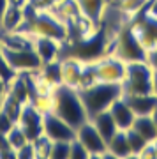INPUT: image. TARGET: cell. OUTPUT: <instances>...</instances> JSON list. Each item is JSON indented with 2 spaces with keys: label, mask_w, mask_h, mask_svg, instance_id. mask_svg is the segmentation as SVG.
Here are the masks:
<instances>
[{
  "label": "cell",
  "mask_w": 157,
  "mask_h": 159,
  "mask_svg": "<svg viewBox=\"0 0 157 159\" xmlns=\"http://www.w3.org/2000/svg\"><path fill=\"white\" fill-rule=\"evenodd\" d=\"M20 32L37 37H51V39L60 41L62 44L69 41L67 25L58 20V18L50 11V9H37L32 4L25 7V21H23Z\"/></svg>",
  "instance_id": "obj_1"
},
{
  "label": "cell",
  "mask_w": 157,
  "mask_h": 159,
  "mask_svg": "<svg viewBox=\"0 0 157 159\" xmlns=\"http://www.w3.org/2000/svg\"><path fill=\"white\" fill-rule=\"evenodd\" d=\"M60 119H64L69 125L78 129L81 124L88 120V113L85 110V104L79 97V92L69 89L65 85L56 87L55 90V111Z\"/></svg>",
  "instance_id": "obj_2"
},
{
  "label": "cell",
  "mask_w": 157,
  "mask_h": 159,
  "mask_svg": "<svg viewBox=\"0 0 157 159\" xmlns=\"http://www.w3.org/2000/svg\"><path fill=\"white\" fill-rule=\"evenodd\" d=\"M79 92V97L85 104V110L88 113V119L94 117L99 111H104L111 106V102L115 99L122 96V85L120 83H102V81H97L94 85L87 87V89H81Z\"/></svg>",
  "instance_id": "obj_3"
},
{
  "label": "cell",
  "mask_w": 157,
  "mask_h": 159,
  "mask_svg": "<svg viewBox=\"0 0 157 159\" xmlns=\"http://www.w3.org/2000/svg\"><path fill=\"white\" fill-rule=\"evenodd\" d=\"M152 74H154V69L146 60L129 62L125 78L122 81V96L152 94Z\"/></svg>",
  "instance_id": "obj_4"
},
{
  "label": "cell",
  "mask_w": 157,
  "mask_h": 159,
  "mask_svg": "<svg viewBox=\"0 0 157 159\" xmlns=\"http://www.w3.org/2000/svg\"><path fill=\"white\" fill-rule=\"evenodd\" d=\"M111 53L117 55L118 58H122L125 64L146 60V51L143 50V46L140 44V41L134 37V34L129 30V27H123L118 32L117 39L113 43Z\"/></svg>",
  "instance_id": "obj_5"
},
{
  "label": "cell",
  "mask_w": 157,
  "mask_h": 159,
  "mask_svg": "<svg viewBox=\"0 0 157 159\" xmlns=\"http://www.w3.org/2000/svg\"><path fill=\"white\" fill-rule=\"evenodd\" d=\"M129 30L134 34V37L140 41L143 50L148 51L157 48V20L148 16L145 11L138 12L136 16L131 18V23L127 25Z\"/></svg>",
  "instance_id": "obj_6"
},
{
  "label": "cell",
  "mask_w": 157,
  "mask_h": 159,
  "mask_svg": "<svg viewBox=\"0 0 157 159\" xmlns=\"http://www.w3.org/2000/svg\"><path fill=\"white\" fill-rule=\"evenodd\" d=\"M96 66V74L97 81L102 83H120L122 85L123 78H125V71H127V64L122 58H118L113 53H104L99 58L94 60Z\"/></svg>",
  "instance_id": "obj_7"
},
{
  "label": "cell",
  "mask_w": 157,
  "mask_h": 159,
  "mask_svg": "<svg viewBox=\"0 0 157 159\" xmlns=\"http://www.w3.org/2000/svg\"><path fill=\"white\" fill-rule=\"evenodd\" d=\"M2 51H4V57H6L7 64L12 67L14 73H34V71H39L43 67V60L39 58L34 46L21 48V50L2 48Z\"/></svg>",
  "instance_id": "obj_8"
},
{
  "label": "cell",
  "mask_w": 157,
  "mask_h": 159,
  "mask_svg": "<svg viewBox=\"0 0 157 159\" xmlns=\"http://www.w3.org/2000/svg\"><path fill=\"white\" fill-rule=\"evenodd\" d=\"M76 138H78L79 142L83 143V147L88 150L90 159L106 157L108 143H106V140L101 136V133L96 129V125L92 124L90 119L76 129Z\"/></svg>",
  "instance_id": "obj_9"
},
{
  "label": "cell",
  "mask_w": 157,
  "mask_h": 159,
  "mask_svg": "<svg viewBox=\"0 0 157 159\" xmlns=\"http://www.w3.org/2000/svg\"><path fill=\"white\" fill-rule=\"evenodd\" d=\"M43 133H44L46 136H50L53 142H58V140L71 142V140L76 138V129H74L73 125H69L64 119H60L56 113L44 115Z\"/></svg>",
  "instance_id": "obj_10"
},
{
  "label": "cell",
  "mask_w": 157,
  "mask_h": 159,
  "mask_svg": "<svg viewBox=\"0 0 157 159\" xmlns=\"http://www.w3.org/2000/svg\"><path fill=\"white\" fill-rule=\"evenodd\" d=\"M43 120H44V115L39 113V111L28 102V104L23 106L21 115H20V119H18L16 124L21 127L23 133L27 134V138L32 142V140H35L37 136L43 134Z\"/></svg>",
  "instance_id": "obj_11"
},
{
  "label": "cell",
  "mask_w": 157,
  "mask_h": 159,
  "mask_svg": "<svg viewBox=\"0 0 157 159\" xmlns=\"http://www.w3.org/2000/svg\"><path fill=\"white\" fill-rule=\"evenodd\" d=\"M85 62L78 57H67L65 60H60V67H62V85L69 87L78 90L79 89V81H81V73H83Z\"/></svg>",
  "instance_id": "obj_12"
},
{
  "label": "cell",
  "mask_w": 157,
  "mask_h": 159,
  "mask_svg": "<svg viewBox=\"0 0 157 159\" xmlns=\"http://www.w3.org/2000/svg\"><path fill=\"white\" fill-rule=\"evenodd\" d=\"M108 110H110V113H111L113 120H115V124H117V127L120 131H127L132 127L136 113L132 111V108L129 106V102L125 101L122 96L118 97V99H115Z\"/></svg>",
  "instance_id": "obj_13"
},
{
  "label": "cell",
  "mask_w": 157,
  "mask_h": 159,
  "mask_svg": "<svg viewBox=\"0 0 157 159\" xmlns=\"http://www.w3.org/2000/svg\"><path fill=\"white\" fill-rule=\"evenodd\" d=\"M34 50L37 51V55L43 60V64L53 62V60H58V55H60V50H62V43L56 39H51V37L37 35V37H34Z\"/></svg>",
  "instance_id": "obj_14"
},
{
  "label": "cell",
  "mask_w": 157,
  "mask_h": 159,
  "mask_svg": "<svg viewBox=\"0 0 157 159\" xmlns=\"http://www.w3.org/2000/svg\"><path fill=\"white\" fill-rule=\"evenodd\" d=\"M106 157H117V159H127L132 157V150H131L129 140H127V133L118 129L115 136L108 142V152Z\"/></svg>",
  "instance_id": "obj_15"
},
{
  "label": "cell",
  "mask_w": 157,
  "mask_h": 159,
  "mask_svg": "<svg viewBox=\"0 0 157 159\" xmlns=\"http://www.w3.org/2000/svg\"><path fill=\"white\" fill-rule=\"evenodd\" d=\"M129 102L136 115H152L157 108V97L154 94H134V96H122Z\"/></svg>",
  "instance_id": "obj_16"
},
{
  "label": "cell",
  "mask_w": 157,
  "mask_h": 159,
  "mask_svg": "<svg viewBox=\"0 0 157 159\" xmlns=\"http://www.w3.org/2000/svg\"><path fill=\"white\" fill-rule=\"evenodd\" d=\"M50 11L55 14L58 20L69 25L71 21H74L76 18L81 16V9H79L78 0H60L56 2L53 7H50Z\"/></svg>",
  "instance_id": "obj_17"
},
{
  "label": "cell",
  "mask_w": 157,
  "mask_h": 159,
  "mask_svg": "<svg viewBox=\"0 0 157 159\" xmlns=\"http://www.w3.org/2000/svg\"><path fill=\"white\" fill-rule=\"evenodd\" d=\"M25 21V9L16 6H9L0 20V30L2 32H18Z\"/></svg>",
  "instance_id": "obj_18"
},
{
  "label": "cell",
  "mask_w": 157,
  "mask_h": 159,
  "mask_svg": "<svg viewBox=\"0 0 157 159\" xmlns=\"http://www.w3.org/2000/svg\"><path fill=\"white\" fill-rule=\"evenodd\" d=\"M90 120H92V124L96 125V129L101 133V136L106 140V143L115 136V133L118 131L117 124H115V120H113L111 113H110V110L99 111L94 117H90Z\"/></svg>",
  "instance_id": "obj_19"
},
{
  "label": "cell",
  "mask_w": 157,
  "mask_h": 159,
  "mask_svg": "<svg viewBox=\"0 0 157 159\" xmlns=\"http://www.w3.org/2000/svg\"><path fill=\"white\" fill-rule=\"evenodd\" d=\"M7 92H9L12 97H16L21 104H28L30 99H32L28 83H27V80H25V76H23L21 73H18L11 81H7Z\"/></svg>",
  "instance_id": "obj_20"
},
{
  "label": "cell",
  "mask_w": 157,
  "mask_h": 159,
  "mask_svg": "<svg viewBox=\"0 0 157 159\" xmlns=\"http://www.w3.org/2000/svg\"><path fill=\"white\" fill-rule=\"evenodd\" d=\"M81 14L94 20L96 23H102L104 12L108 9V0H78Z\"/></svg>",
  "instance_id": "obj_21"
},
{
  "label": "cell",
  "mask_w": 157,
  "mask_h": 159,
  "mask_svg": "<svg viewBox=\"0 0 157 159\" xmlns=\"http://www.w3.org/2000/svg\"><path fill=\"white\" fill-rule=\"evenodd\" d=\"M132 129L140 133L146 142H154L157 138V127L150 115H136L134 122H132Z\"/></svg>",
  "instance_id": "obj_22"
},
{
  "label": "cell",
  "mask_w": 157,
  "mask_h": 159,
  "mask_svg": "<svg viewBox=\"0 0 157 159\" xmlns=\"http://www.w3.org/2000/svg\"><path fill=\"white\" fill-rule=\"evenodd\" d=\"M41 76L44 80H48L51 85L60 87L62 85V67H60V60H53V62H46L43 64V67L39 69Z\"/></svg>",
  "instance_id": "obj_23"
},
{
  "label": "cell",
  "mask_w": 157,
  "mask_h": 159,
  "mask_svg": "<svg viewBox=\"0 0 157 159\" xmlns=\"http://www.w3.org/2000/svg\"><path fill=\"white\" fill-rule=\"evenodd\" d=\"M148 0H117V11L131 20L146 7Z\"/></svg>",
  "instance_id": "obj_24"
},
{
  "label": "cell",
  "mask_w": 157,
  "mask_h": 159,
  "mask_svg": "<svg viewBox=\"0 0 157 159\" xmlns=\"http://www.w3.org/2000/svg\"><path fill=\"white\" fill-rule=\"evenodd\" d=\"M0 106H2V111H4V113L9 115L14 122H18V119H20L21 110H23V106H25V104H21L16 97H12L11 94L7 92L6 97L2 99V102H0Z\"/></svg>",
  "instance_id": "obj_25"
},
{
  "label": "cell",
  "mask_w": 157,
  "mask_h": 159,
  "mask_svg": "<svg viewBox=\"0 0 157 159\" xmlns=\"http://www.w3.org/2000/svg\"><path fill=\"white\" fill-rule=\"evenodd\" d=\"M30 104L34 106L39 113L48 115L55 111V94L53 96H44V94H35L30 99Z\"/></svg>",
  "instance_id": "obj_26"
},
{
  "label": "cell",
  "mask_w": 157,
  "mask_h": 159,
  "mask_svg": "<svg viewBox=\"0 0 157 159\" xmlns=\"http://www.w3.org/2000/svg\"><path fill=\"white\" fill-rule=\"evenodd\" d=\"M51 140L50 136H46L44 133L37 136L35 140H32V145H34V150H35V159H50V154H51Z\"/></svg>",
  "instance_id": "obj_27"
},
{
  "label": "cell",
  "mask_w": 157,
  "mask_h": 159,
  "mask_svg": "<svg viewBox=\"0 0 157 159\" xmlns=\"http://www.w3.org/2000/svg\"><path fill=\"white\" fill-rule=\"evenodd\" d=\"M125 133H127V140H129L131 150H132V157H138V156H140V152L146 147V143H148V142L141 136L140 133H136L132 127H131V129H127Z\"/></svg>",
  "instance_id": "obj_28"
},
{
  "label": "cell",
  "mask_w": 157,
  "mask_h": 159,
  "mask_svg": "<svg viewBox=\"0 0 157 159\" xmlns=\"http://www.w3.org/2000/svg\"><path fill=\"white\" fill-rule=\"evenodd\" d=\"M7 138H9V145H11L14 150H18V148L23 147L27 142H30V140L27 138V134L23 133V129L18 124H14L11 127V131L7 133Z\"/></svg>",
  "instance_id": "obj_29"
},
{
  "label": "cell",
  "mask_w": 157,
  "mask_h": 159,
  "mask_svg": "<svg viewBox=\"0 0 157 159\" xmlns=\"http://www.w3.org/2000/svg\"><path fill=\"white\" fill-rule=\"evenodd\" d=\"M69 152H71V142L65 140H58V142L51 143V159H69Z\"/></svg>",
  "instance_id": "obj_30"
},
{
  "label": "cell",
  "mask_w": 157,
  "mask_h": 159,
  "mask_svg": "<svg viewBox=\"0 0 157 159\" xmlns=\"http://www.w3.org/2000/svg\"><path fill=\"white\" fill-rule=\"evenodd\" d=\"M69 159H90L88 150L83 147V143L78 138L71 140V152H69Z\"/></svg>",
  "instance_id": "obj_31"
},
{
  "label": "cell",
  "mask_w": 157,
  "mask_h": 159,
  "mask_svg": "<svg viewBox=\"0 0 157 159\" xmlns=\"http://www.w3.org/2000/svg\"><path fill=\"white\" fill-rule=\"evenodd\" d=\"M18 73L12 71V67L7 64L6 57H4V51H2V46H0V78H4L6 81H11Z\"/></svg>",
  "instance_id": "obj_32"
},
{
  "label": "cell",
  "mask_w": 157,
  "mask_h": 159,
  "mask_svg": "<svg viewBox=\"0 0 157 159\" xmlns=\"http://www.w3.org/2000/svg\"><path fill=\"white\" fill-rule=\"evenodd\" d=\"M16 159H35V150L32 142H27L23 147L16 150Z\"/></svg>",
  "instance_id": "obj_33"
},
{
  "label": "cell",
  "mask_w": 157,
  "mask_h": 159,
  "mask_svg": "<svg viewBox=\"0 0 157 159\" xmlns=\"http://www.w3.org/2000/svg\"><path fill=\"white\" fill-rule=\"evenodd\" d=\"M14 124H16V122H14L9 115H6L4 111H0V133H6L7 134Z\"/></svg>",
  "instance_id": "obj_34"
},
{
  "label": "cell",
  "mask_w": 157,
  "mask_h": 159,
  "mask_svg": "<svg viewBox=\"0 0 157 159\" xmlns=\"http://www.w3.org/2000/svg\"><path fill=\"white\" fill-rule=\"evenodd\" d=\"M138 157H141V159H157V152H155L154 143H152V142L146 143V147L140 152V156H138Z\"/></svg>",
  "instance_id": "obj_35"
},
{
  "label": "cell",
  "mask_w": 157,
  "mask_h": 159,
  "mask_svg": "<svg viewBox=\"0 0 157 159\" xmlns=\"http://www.w3.org/2000/svg\"><path fill=\"white\" fill-rule=\"evenodd\" d=\"M56 2H60V0H30V4L37 9H50L56 4Z\"/></svg>",
  "instance_id": "obj_36"
},
{
  "label": "cell",
  "mask_w": 157,
  "mask_h": 159,
  "mask_svg": "<svg viewBox=\"0 0 157 159\" xmlns=\"http://www.w3.org/2000/svg\"><path fill=\"white\" fill-rule=\"evenodd\" d=\"M143 11H145L148 16H152V18L157 20V0H148V4H146V7L143 9Z\"/></svg>",
  "instance_id": "obj_37"
},
{
  "label": "cell",
  "mask_w": 157,
  "mask_h": 159,
  "mask_svg": "<svg viewBox=\"0 0 157 159\" xmlns=\"http://www.w3.org/2000/svg\"><path fill=\"white\" fill-rule=\"evenodd\" d=\"M146 62L150 64V67L154 69V71H157V48L146 53Z\"/></svg>",
  "instance_id": "obj_38"
},
{
  "label": "cell",
  "mask_w": 157,
  "mask_h": 159,
  "mask_svg": "<svg viewBox=\"0 0 157 159\" xmlns=\"http://www.w3.org/2000/svg\"><path fill=\"white\" fill-rule=\"evenodd\" d=\"M7 148H12L11 145H9V138H7L6 133H0V152H4Z\"/></svg>",
  "instance_id": "obj_39"
},
{
  "label": "cell",
  "mask_w": 157,
  "mask_h": 159,
  "mask_svg": "<svg viewBox=\"0 0 157 159\" xmlns=\"http://www.w3.org/2000/svg\"><path fill=\"white\" fill-rule=\"evenodd\" d=\"M28 4H30V0H9V6H16L21 7V9H25Z\"/></svg>",
  "instance_id": "obj_40"
},
{
  "label": "cell",
  "mask_w": 157,
  "mask_h": 159,
  "mask_svg": "<svg viewBox=\"0 0 157 159\" xmlns=\"http://www.w3.org/2000/svg\"><path fill=\"white\" fill-rule=\"evenodd\" d=\"M6 94H7V81L4 78H0V102L6 97Z\"/></svg>",
  "instance_id": "obj_41"
},
{
  "label": "cell",
  "mask_w": 157,
  "mask_h": 159,
  "mask_svg": "<svg viewBox=\"0 0 157 159\" xmlns=\"http://www.w3.org/2000/svg\"><path fill=\"white\" fill-rule=\"evenodd\" d=\"M152 94L157 97V71H154L152 74Z\"/></svg>",
  "instance_id": "obj_42"
},
{
  "label": "cell",
  "mask_w": 157,
  "mask_h": 159,
  "mask_svg": "<svg viewBox=\"0 0 157 159\" xmlns=\"http://www.w3.org/2000/svg\"><path fill=\"white\" fill-rule=\"evenodd\" d=\"M7 7H9V0H0V20H2V16H4V12H6Z\"/></svg>",
  "instance_id": "obj_43"
},
{
  "label": "cell",
  "mask_w": 157,
  "mask_h": 159,
  "mask_svg": "<svg viewBox=\"0 0 157 159\" xmlns=\"http://www.w3.org/2000/svg\"><path fill=\"white\" fill-rule=\"evenodd\" d=\"M150 117H152V120H154V124H155V127H157V108L154 110V111H152Z\"/></svg>",
  "instance_id": "obj_44"
},
{
  "label": "cell",
  "mask_w": 157,
  "mask_h": 159,
  "mask_svg": "<svg viewBox=\"0 0 157 159\" xmlns=\"http://www.w3.org/2000/svg\"><path fill=\"white\" fill-rule=\"evenodd\" d=\"M152 143H154V147H155V152H157V138H155V140H154Z\"/></svg>",
  "instance_id": "obj_45"
},
{
  "label": "cell",
  "mask_w": 157,
  "mask_h": 159,
  "mask_svg": "<svg viewBox=\"0 0 157 159\" xmlns=\"http://www.w3.org/2000/svg\"><path fill=\"white\" fill-rule=\"evenodd\" d=\"M0 111H2V106H0Z\"/></svg>",
  "instance_id": "obj_46"
}]
</instances>
